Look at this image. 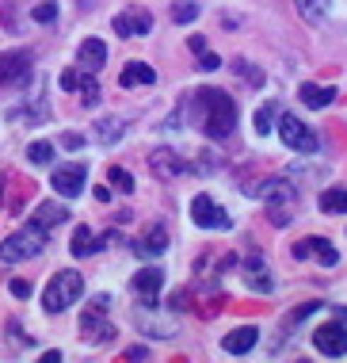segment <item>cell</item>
<instances>
[{
    "instance_id": "74e56055",
    "label": "cell",
    "mask_w": 347,
    "mask_h": 363,
    "mask_svg": "<svg viewBox=\"0 0 347 363\" xmlns=\"http://www.w3.org/2000/svg\"><path fill=\"white\" fill-rule=\"evenodd\" d=\"M0 203H4V176H0Z\"/></svg>"
},
{
    "instance_id": "ba28073f",
    "label": "cell",
    "mask_w": 347,
    "mask_h": 363,
    "mask_svg": "<svg viewBox=\"0 0 347 363\" xmlns=\"http://www.w3.org/2000/svg\"><path fill=\"white\" fill-rule=\"evenodd\" d=\"M279 138H283V145H290L294 153H317L321 150L317 134L297 119V115H279Z\"/></svg>"
},
{
    "instance_id": "8d00e7d4",
    "label": "cell",
    "mask_w": 347,
    "mask_h": 363,
    "mask_svg": "<svg viewBox=\"0 0 347 363\" xmlns=\"http://www.w3.org/2000/svg\"><path fill=\"white\" fill-rule=\"evenodd\" d=\"M65 150H81V145H84V138H76V134H65Z\"/></svg>"
},
{
    "instance_id": "d590c367",
    "label": "cell",
    "mask_w": 347,
    "mask_h": 363,
    "mask_svg": "<svg viewBox=\"0 0 347 363\" xmlns=\"http://www.w3.org/2000/svg\"><path fill=\"white\" fill-rule=\"evenodd\" d=\"M187 43H191V50H195V54H203V50H206V38H203V35H191Z\"/></svg>"
},
{
    "instance_id": "ffe728a7",
    "label": "cell",
    "mask_w": 347,
    "mask_h": 363,
    "mask_svg": "<svg viewBox=\"0 0 347 363\" xmlns=\"http://www.w3.org/2000/svg\"><path fill=\"white\" fill-rule=\"evenodd\" d=\"M76 62H81V69H88V73H99V69H103V62H107L103 38H84L81 50H76Z\"/></svg>"
},
{
    "instance_id": "f1b7e54d",
    "label": "cell",
    "mask_w": 347,
    "mask_h": 363,
    "mask_svg": "<svg viewBox=\"0 0 347 363\" xmlns=\"http://www.w3.org/2000/svg\"><path fill=\"white\" fill-rule=\"evenodd\" d=\"M107 180H111V184H115L118 191H134V176L126 172V169H118V164H115L111 172H107Z\"/></svg>"
},
{
    "instance_id": "836d02e7",
    "label": "cell",
    "mask_w": 347,
    "mask_h": 363,
    "mask_svg": "<svg viewBox=\"0 0 347 363\" xmlns=\"http://www.w3.org/2000/svg\"><path fill=\"white\" fill-rule=\"evenodd\" d=\"M237 73H241L244 81H252V84H263V73H256V65H248V62H237Z\"/></svg>"
},
{
    "instance_id": "cb8c5ba5",
    "label": "cell",
    "mask_w": 347,
    "mask_h": 363,
    "mask_svg": "<svg viewBox=\"0 0 347 363\" xmlns=\"http://www.w3.org/2000/svg\"><path fill=\"white\" fill-rule=\"evenodd\" d=\"M297 96H302L305 107H329L336 100V88H329V84H302Z\"/></svg>"
},
{
    "instance_id": "30bf717a",
    "label": "cell",
    "mask_w": 347,
    "mask_h": 363,
    "mask_svg": "<svg viewBox=\"0 0 347 363\" xmlns=\"http://www.w3.org/2000/svg\"><path fill=\"white\" fill-rule=\"evenodd\" d=\"M241 272H244L248 291H256V294H271L275 291V276H271V268H267L263 252H248V257L241 260Z\"/></svg>"
},
{
    "instance_id": "1f68e13d",
    "label": "cell",
    "mask_w": 347,
    "mask_h": 363,
    "mask_svg": "<svg viewBox=\"0 0 347 363\" xmlns=\"http://www.w3.org/2000/svg\"><path fill=\"white\" fill-rule=\"evenodd\" d=\"M35 19H38V23H54V19H57V4H54V0L38 4V8H35Z\"/></svg>"
},
{
    "instance_id": "52a82bcc",
    "label": "cell",
    "mask_w": 347,
    "mask_h": 363,
    "mask_svg": "<svg viewBox=\"0 0 347 363\" xmlns=\"http://www.w3.org/2000/svg\"><path fill=\"white\" fill-rule=\"evenodd\" d=\"M35 77V62L27 50L0 54V88H27Z\"/></svg>"
},
{
    "instance_id": "d4e9b609",
    "label": "cell",
    "mask_w": 347,
    "mask_h": 363,
    "mask_svg": "<svg viewBox=\"0 0 347 363\" xmlns=\"http://www.w3.org/2000/svg\"><path fill=\"white\" fill-rule=\"evenodd\" d=\"M321 211H324V214H347V188L321 191Z\"/></svg>"
},
{
    "instance_id": "5b68a950",
    "label": "cell",
    "mask_w": 347,
    "mask_h": 363,
    "mask_svg": "<svg viewBox=\"0 0 347 363\" xmlns=\"http://www.w3.org/2000/svg\"><path fill=\"white\" fill-rule=\"evenodd\" d=\"M107 306H111V298H107V294H96V298L84 306V313H81V337L92 340V345L115 340V325L107 321Z\"/></svg>"
},
{
    "instance_id": "484cf974",
    "label": "cell",
    "mask_w": 347,
    "mask_h": 363,
    "mask_svg": "<svg viewBox=\"0 0 347 363\" xmlns=\"http://www.w3.org/2000/svg\"><path fill=\"white\" fill-rule=\"evenodd\" d=\"M123 119H103V123H96V142H103V145H115L118 138H123Z\"/></svg>"
},
{
    "instance_id": "ac0fdd59",
    "label": "cell",
    "mask_w": 347,
    "mask_h": 363,
    "mask_svg": "<svg viewBox=\"0 0 347 363\" xmlns=\"http://www.w3.org/2000/svg\"><path fill=\"white\" fill-rule=\"evenodd\" d=\"M149 169H153L157 176H164V180H176V176H183L191 164H187L176 150H157L153 157H149Z\"/></svg>"
},
{
    "instance_id": "9a60e30c",
    "label": "cell",
    "mask_w": 347,
    "mask_h": 363,
    "mask_svg": "<svg viewBox=\"0 0 347 363\" xmlns=\"http://www.w3.org/2000/svg\"><path fill=\"white\" fill-rule=\"evenodd\" d=\"M115 35L118 38H137V35H149V27H153V16L145 12V8H130V12L115 16Z\"/></svg>"
},
{
    "instance_id": "4316f807",
    "label": "cell",
    "mask_w": 347,
    "mask_h": 363,
    "mask_svg": "<svg viewBox=\"0 0 347 363\" xmlns=\"http://www.w3.org/2000/svg\"><path fill=\"white\" fill-rule=\"evenodd\" d=\"M294 4H297V12L309 19V23H317V19L329 16V4H332V0H294Z\"/></svg>"
},
{
    "instance_id": "7402d4cb",
    "label": "cell",
    "mask_w": 347,
    "mask_h": 363,
    "mask_svg": "<svg viewBox=\"0 0 347 363\" xmlns=\"http://www.w3.org/2000/svg\"><path fill=\"white\" fill-rule=\"evenodd\" d=\"M157 81V69H149L145 62H126V69L118 73V84L123 88H142V84H153Z\"/></svg>"
},
{
    "instance_id": "8992f818",
    "label": "cell",
    "mask_w": 347,
    "mask_h": 363,
    "mask_svg": "<svg viewBox=\"0 0 347 363\" xmlns=\"http://www.w3.org/2000/svg\"><path fill=\"white\" fill-rule=\"evenodd\" d=\"M313 348L329 359L347 356V310H340V318H332V321L313 329Z\"/></svg>"
},
{
    "instance_id": "4dcf8cb0",
    "label": "cell",
    "mask_w": 347,
    "mask_h": 363,
    "mask_svg": "<svg viewBox=\"0 0 347 363\" xmlns=\"http://www.w3.org/2000/svg\"><path fill=\"white\" fill-rule=\"evenodd\" d=\"M271 119H275V107H260V111H256V130L271 134Z\"/></svg>"
},
{
    "instance_id": "44dd1931",
    "label": "cell",
    "mask_w": 347,
    "mask_h": 363,
    "mask_svg": "<svg viewBox=\"0 0 347 363\" xmlns=\"http://www.w3.org/2000/svg\"><path fill=\"white\" fill-rule=\"evenodd\" d=\"M31 222H35V225H42V230L50 233L54 225L69 222V211L62 207V203H38V207H35V214H31Z\"/></svg>"
},
{
    "instance_id": "277c9868",
    "label": "cell",
    "mask_w": 347,
    "mask_h": 363,
    "mask_svg": "<svg viewBox=\"0 0 347 363\" xmlns=\"http://www.w3.org/2000/svg\"><path fill=\"white\" fill-rule=\"evenodd\" d=\"M252 195H260V199L267 203V218L279 225V230L290 225V218H294V188L286 180H263V188L252 191Z\"/></svg>"
},
{
    "instance_id": "e0dca14e",
    "label": "cell",
    "mask_w": 347,
    "mask_h": 363,
    "mask_svg": "<svg viewBox=\"0 0 347 363\" xmlns=\"http://www.w3.org/2000/svg\"><path fill=\"white\" fill-rule=\"evenodd\" d=\"M130 249H134V257H145V260L161 257V252L168 249V230H164L161 222H157V225H149V230H145V238H137V241L130 245Z\"/></svg>"
},
{
    "instance_id": "603a6c76",
    "label": "cell",
    "mask_w": 347,
    "mask_h": 363,
    "mask_svg": "<svg viewBox=\"0 0 347 363\" xmlns=\"http://www.w3.org/2000/svg\"><path fill=\"white\" fill-rule=\"evenodd\" d=\"M103 245H107V238H96L88 225H76V230H73V252H76V257H96Z\"/></svg>"
},
{
    "instance_id": "d6986e66",
    "label": "cell",
    "mask_w": 347,
    "mask_h": 363,
    "mask_svg": "<svg viewBox=\"0 0 347 363\" xmlns=\"http://www.w3.org/2000/svg\"><path fill=\"white\" fill-rule=\"evenodd\" d=\"M256 340H260V329H256V325H241V329L225 333L222 348L229 352V356H248V352L256 348Z\"/></svg>"
},
{
    "instance_id": "d6a6232c",
    "label": "cell",
    "mask_w": 347,
    "mask_h": 363,
    "mask_svg": "<svg viewBox=\"0 0 347 363\" xmlns=\"http://www.w3.org/2000/svg\"><path fill=\"white\" fill-rule=\"evenodd\" d=\"M198 69H203V73H210V69H222V57H217V54H210V50H203V54H198Z\"/></svg>"
},
{
    "instance_id": "e575fe53",
    "label": "cell",
    "mask_w": 347,
    "mask_h": 363,
    "mask_svg": "<svg viewBox=\"0 0 347 363\" xmlns=\"http://www.w3.org/2000/svg\"><path fill=\"white\" fill-rule=\"evenodd\" d=\"M12 294H16V298H31V283H27V279H12Z\"/></svg>"
},
{
    "instance_id": "3957f363",
    "label": "cell",
    "mask_w": 347,
    "mask_h": 363,
    "mask_svg": "<svg viewBox=\"0 0 347 363\" xmlns=\"http://www.w3.org/2000/svg\"><path fill=\"white\" fill-rule=\"evenodd\" d=\"M42 249H46V230L31 222V225H23L19 233H12V238L0 241V260H4V264H19V260L38 257Z\"/></svg>"
},
{
    "instance_id": "7a4b0ae2",
    "label": "cell",
    "mask_w": 347,
    "mask_h": 363,
    "mask_svg": "<svg viewBox=\"0 0 347 363\" xmlns=\"http://www.w3.org/2000/svg\"><path fill=\"white\" fill-rule=\"evenodd\" d=\"M84 294V279H81V272H57L54 279L46 283V291H42V310L46 313H62L69 310L76 298Z\"/></svg>"
},
{
    "instance_id": "83f0119b",
    "label": "cell",
    "mask_w": 347,
    "mask_h": 363,
    "mask_svg": "<svg viewBox=\"0 0 347 363\" xmlns=\"http://www.w3.org/2000/svg\"><path fill=\"white\" fill-rule=\"evenodd\" d=\"M27 161H31V164H50V161H54V145H50V142H31V145H27Z\"/></svg>"
},
{
    "instance_id": "6da1fadb",
    "label": "cell",
    "mask_w": 347,
    "mask_h": 363,
    "mask_svg": "<svg viewBox=\"0 0 347 363\" xmlns=\"http://www.w3.org/2000/svg\"><path fill=\"white\" fill-rule=\"evenodd\" d=\"M183 115L206 138H217V142L237 130V104L225 92H217V88H198L191 100L183 104Z\"/></svg>"
},
{
    "instance_id": "8fae6325",
    "label": "cell",
    "mask_w": 347,
    "mask_h": 363,
    "mask_svg": "<svg viewBox=\"0 0 347 363\" xmlns=\"http://www.w3.org/2000/svg\"><path fill=\"white\" fill-rule=\"evenodd\" d=\"M191 222L203 225V230H229V214H225L210 195H195L191 199Z\"/></svg>"
},
{
    "instance_id": "9c48e42d",
    "label": "cell",
    "mask_w": 347,
    "mask_h": 363,
    "mask_svg": "<svg viewBox=\"0 0 347 363\" xmlns=\"http://www.w3.org/2000/svg\"><path fill=\"white\" fill-rule=\"evenodd\" d=\"M134 325L142 329L145 337H157V340L176 337V333H180V321H176V318H164V313H157V310H149V302H142V306L134 310Z\"/></svg>"
},
{
    "instance_id": "7c38bea8",
    "label": "cell",
    "mask_w": 347,
    "mask_h": 363,
    "mask_svg": "<svg viewBox=\"0 0 347 363\" xmlns=\"http://www.w3.org/2000/svg\"><path fill=\"white\" fill-rule=\"evenodd\" d=\"M57 84H62L65 92H81V104L84 107H96L99 104V81H96V73H88V69H65Z\"/></svg>"
},
{
    "instance_id": "5bb4252c",
    "label": "cell",
    "mask_w": 347,
    "mask_h": 363,
    "mask_svg": "<svg viewBox=\"0 0 347 363\" xmlns=\"http://www.w3.org/2000/svg\"><path fill=\"white\" fill-rule=\"evenodd\" d=\"M84 180H88L84 164H65V169H54V176H50V184H54V191L62 199H76L84 191Z\"/></svg>"
},
{
    "instance_id": "f546056e",
    "label": "cell",
    "mask_w": 347,
    "mask_h": 363,
    "mask_svg": "<svg viewBox=\"0 0 347 363\" xmlns=\"http://www.w3.org/2000/svg\"><path fill=\"white\" fill-rule=\"evenodd\" d=\"M195 16H198V4H191V0H180V4H176V12H172L176 23H191Z\"/></svg>"
},
{
    "instance_id": "2e32d148",
    "label": "cell",
    "mask_w": 347,
    "mask_h": 363,
    "mask_svg": "<svg viewBox=\"0 0 347 363\" xmlns=\"http://www.w3.org/2000/svg\"><path fill=\"white\" fill-rule=\"evenodd\" d=\"M130 287H134V294H137L142 302L157 306V298H161V291H164V272H161V268H142V272L134 276Z\"/></svg>"
},
{
    "instance_id": "4fadbf2b",
    "label": "cell",
    "mask_w": 347,
    "mask_h": 363,
    "mask_svg": "<svg viewBox=\"0 0 347 363\" xmlns=\"http://www.w3.org/2000/svg\"><path fill=\"white\" fill-rule=\"evenodd\" d=\"M294 257L297 260H317V264H324V268H336V264H340V252H336V245L332 241H324V238H302L294 245Z\"/></svg>"
}]
</instances>
